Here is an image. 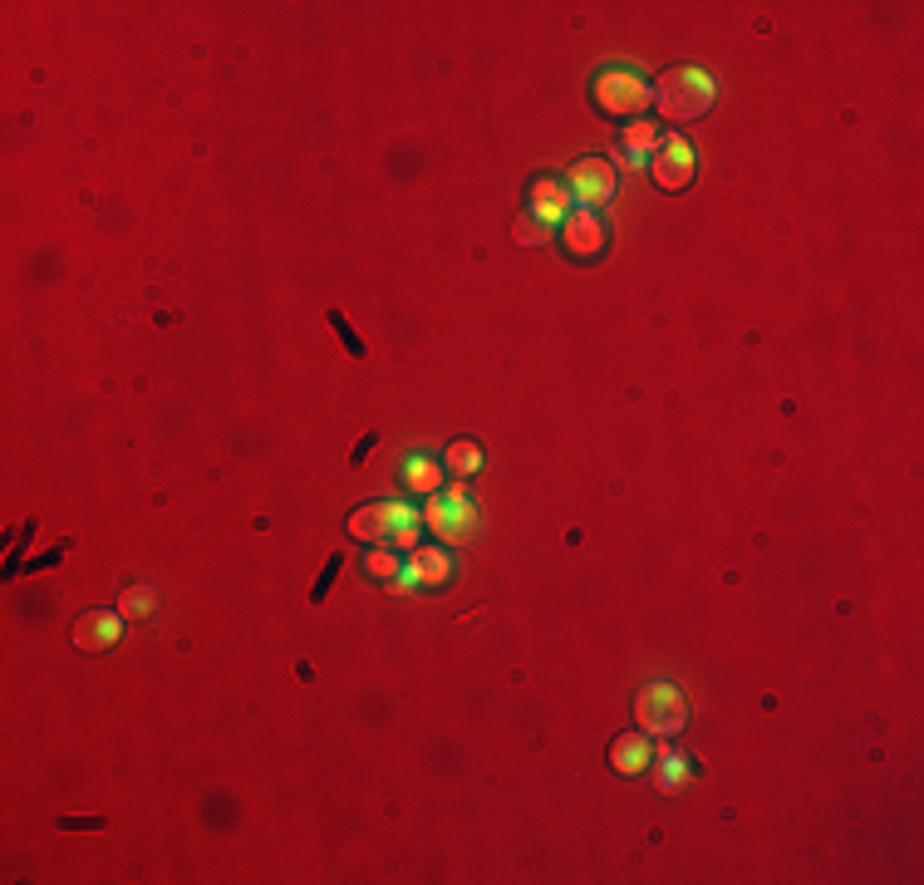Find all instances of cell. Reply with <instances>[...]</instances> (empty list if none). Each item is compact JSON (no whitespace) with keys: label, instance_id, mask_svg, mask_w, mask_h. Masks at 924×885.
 <instances>
[{"label":"cell","instance_id":"cell-16","mask_svg":"<svg viewBox=\"0 0 924 885\" xmlns=\"http://www.w3.org/2000/svg\"><path fill=\"white\" fill-rule=\"evenodd\" d=\"M364 571H369L374 581H399V561H394L389 551H369V556H364Z\"/></svg>","mask_w":924,"mask_h":885},{"label":"cell","instance_id":"cell-17","mask_svg":"<svg viewBox=\"0 0 924 885\" xmlns=\"http://www.w3.org/2000/svg\"><path fill=\"white\" fill-rule=\"evenodd\" d=\"M477 463H482V453H477L472 443H453V448H448V468L453 472H472Z\"/></svg>","mask_w":924,"mask_h":885},{"label":"cell","instance_id":"cell-11","mask_svg":"<svg viewBox=\"0 0 924 885\" xmlns=\"http://www.w3.org/2000/svg\"><path fill=\"white\" fill-rule=\"evenodd\" d=\"M418 581L423 586H443L448 581V556L443 551H418L413 566L404 571V586H418Z\"/></svg>","mask_w":924,"mask_h":885},{"label":"cell","instance_id":"cell-20","mask_svg":"<svg viewBox=\"0 0 924 885\" xmlns=\"http://www.w3.org/2000/svg\"><path fill=\"white\" fill-rule=\"evenodd\" d=\"M517 236H521V241H546V222H536V217H526V222H521V227H517Z\"/></svg>","mask_w":924,"mask_h":885},{"label":"cell","instance_id":"cell-9","mask_svg":"<svg viewBox=\"0 0 924 885\" xmlns=\"http://www.w3.org/2000/svg\"><path fill=\"white\" fill-rule=\"evenodd\" d=\"M600 246H605V227H600V217L595 212H571L566 217V251L571 256H580V261H590V256H600Z\"/></svg>","mask_w":924,"mask_h":885},{"label":"cell","instance_id":"cell-3","mask_svg":"<svg viewBox=\"0 0 924 885\" xmlns=\"http://www.w3.org/2000/svg\"><path fill=\"white\" fill-rule=\"evenodd\" d=\"M595 104L605 114H639L649 104V89H644V79L630 74V69H605L595 79Z\"/></svg>","mask_w":924,"mask_h":885},{"label":"cell","instance_id":"cell-2","mask_svg":"<svg viewBox=\"0 0 924 885\" xmlns=\"http://www.w3.org/2000/svg\"><path fill=\"white\" fill-rule=\"evenodd\" d=\"M635 718H639V728H644V733H654V738H674V733H684L689 708H684V694H679L674 684L654 679V684H644V689H639Z\"/></svg>","mask_w":924,"mask_h":885},{"label":"cell","instance_id":"cell-7","mask_svg":"<svg viewBox=\"0 0 924 885\" xmlns=\"http://www.w3.org/2000/svg\"><path fill=\"white\" fill-rule=\"evenodd\" d=\"M571 192H576L580 202H610V192H615V168L600 163V158H580L576 168H571Z\"/></svg>","mask_w":924,"mask_h":885},{"label":"cell","instance_id":"cell-12","mask_svg":"<svg viewBox=\"0 0 924 885\" xmlns=\"http://www.w3.org/2000/svg\"><path fill=\"white\" fill-rule=\"evenodd\" d=\"M659 143H664V138H659L654 123H644V118L630 123V128H625V168H639V158H644V153H659Z\"/></svg>","mask_w":924,"mask_h":885},{"label":"cell","instance_id":"cell-13","mask_svg":"<svg viewBox=\"0 0 924 885\" xmlns=\"http://www.w3.org/2000/svg\"><path fill=\"white\" fill-rule=\"evenodd\" d=\"M644 763H649V743H644L639 733L615 738V748H610V767H615V772H644Z\"/></svg>","mask_w":924,"mask_h":885},{"label":"cell","instance_id":"cell-15","mask_svg":"<svg viewBox=\"0 0 924 885\" xmlns=\"http://www.w3.org/2000/svg\"><path fill=\"white\" fill-rule=\"evenodd\" d=\"M158 605V590L153 586H128L123 590V615H148Z\"/></svg>","mask_w":924,"mask_h":885},{"label":"cell","instance_id":"cell-8","mask_svg":"<svg viewBox=\"0 0 924 885\" xmlns=\"http://www.w3.org/2000/svg\"><path fill=\"white\" fill-rule=\"evenodd\" d=\"M69 640L79 649H114L118 645V615L114 610H89V615H79L74 630H69Z\"/></svg>","mask_w":924,"mask_h":885},{"label":"cell","instance_id":"cell-1","mask_svg":"<svg viewBox=\"0 0 924 885\" xmlns=\"http://www.w3.org/2000/svg\"><path fill=\"white\" fill-rule=\"evenodd\" d=\"M649 99L659 104L664 118L689 123V118H698L708 104H713V79H708L703 69H693V64H679V69L659 74V84L649 89Z\"/></svg>","mask_w":924,"mask_h":885},{"label":"cell","instance_id":"cell-19","mask_svg":"<svg viewBox=\"0 0 924 885\" xmlns=\"http://www.w3.org/2000/svg\"><path fill=\"white\" fill-rule=\"evenodd\" d=\"M340 566H345V556H330V566L320 571V581H315V590H310V600H325V595H330L335 576H340Z\"/></svg>","mask_w":924,"mask_h":885},{"label":"cell","instance_id":"cell-4","mask_svg":"<svg viewBox=\"0 0 924 885\" xmlns=\"http://www.w3.org/2000/svg\"><path fill=\"white\" fill-rule=\"evenodd\" d=\"M428 527L438 531V536H448V541L472 536L477 512H472V502L462 497V487H448V492H433V497H428Z\"/></svg>","mask_w":924,"mask_h":885},{"label":"cell","instance_id":"cell-14","mask_svg":"<svg viewBox=\"0 0 924 885\" xmlns=\"http://www.w3.org/2000/svg\"><path fill=\"white\" fill-rule=\"evenodd\" d=\"M404 477H408V487H413V492H428V497L438 492V468H433L428 458H413V463L404 468Z\"/></svg>","mask_w":924,"mask_h":885},{"label":"cell","instance_id":"cell-21","mask_svg":"<svg viewBox=\"0 0 924 885\" xmlns=\"http://www.w3.org/2000/svg\"><path fill=\"white\" fill-rule=\"evenodd\" d=\"M374 443H379V438H374V433H364V438H359V448H354V458H349V463H364V458H369V448H374Z\"/></svg>","mask_w":924,"mask_h":885},{"label":"cell","instance_id":"cell-18","mask_svg":"<svg viewBox=\"0 0 924 885\" xmlns=\"http://www.w3.org/2000/svg\"><path fill=\"white\" fill-rule=\"evenodd\" d=\"M330 325H335V335H340V340H345V345H349V354H354V359H364V354H369V350H364V340H359V335L349 330V320H345V315H340V310L330 315Z\"/></svg>","mask_w":924,"mask_h":885},{"label":"cell","instance_id":"cell-10","mask_svg":"<svg viewBox=\"0 0 924 885\" xmlns=\"http://www.w3.org/2000/svg\"><path fill=\"white\" fill-rule=\"evenodd\" d=\"M566 207H571V192H566L561 182L541 177V182L531 187V217H536V222H556V217H566Z\"/></svg>","mask_w":924,"mask_h":885},{"label":"cell","instance_id":"cell-6","mask_svg":"<svg viewBox=\"0 0 924 885\" xmlns=\"http://www.w3.org/2000/svg\"><path fill=\"white\" fill-rule=\"evenodd\" d=\"M654 182L664 187V192H679V187H689L693 177V153L684 138H669V143H659V153H654Z\"/></svg>","mask_w":924,"mask_h":885},{"label":"cell","instance_id":"cell-5","mask_svg":"<svg viewBox=\"0 0 924 885\" xmlns=\"http://www.w3.org/2000/svg\"><path fill=\"white\" fill-rule=\"evenodd\" d=\"M404 522H413V512L399 507V502H364V507L349 512V536H359V541H394V531Z\"/></svg>","mask_w":924,"mask_h":885}]
</instances>
